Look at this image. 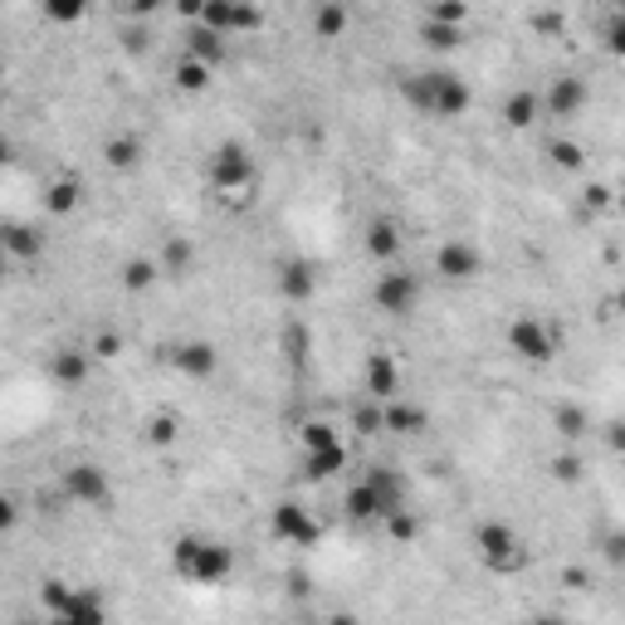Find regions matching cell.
Segmentation results:
<instances>
[{"mask_svg": "<svg viewBox=\"0 0 625 625\" xmlns=\"http://www.w3.org/2000/svg\"><path fill=\"white\" fill-rule=\"evenodd\" d=\"M0 250L10 254V264H29L44 254V234L25 220H0Z\"/></svg>", "mask_w": 625, "mask_h": 625, "instance_id": "obj_16", "label": "cell"}, {"mask_svg": "<svg viewBox=\"0 0 625 625\" xmlns=\"http://www.w3.org/2000/svg\"><path fill=\"white\" fill-rule=\"evenodd\" d=\"M88 377H93V352L88 347H54L49 352V381H54L59 391H78Z\"/></svg>", "mask_w": 625, "mask_h": 625, "instance_id": "obj_13", "label": "cell"}, {"mask_svg": "<svg viewBox=\"0 0 625 625\" xmlns=\"http://www.w3.org/2000/svg\"><path fill=\"white\" fill-rule=\"evenodd\" d=\"M59 494L74 508H98V513H103V508L113 503V479H107V469L93 464V459H74V464L59 474Z\"/></svg>", "mask_w": 625, "mask_h": 625, "instance_id": "obj_8", "label": "cell"}, {"mask_svg": "<svg viewBox=\"0 0 625 625\" xmlns=\"http://www.w3.org/2000/svg\"><path fill=\"white\" fill-rule=\"evenodd\" d=\"M88 10H93V0H39V15L49 25H78Z\"/></svg>", "mask_w": 625, "mask_h": 625, "instance_id": "obj_30", "label": "cell"}, {"mask_svg": "<svg viewBox=\"0 0 625 625\" xmlns=\"http://www.w3.org/2000/svg\"><path fill=\"white\" fill-rule=\"evenodd\" d=\"M205 181L215 195H225L230 205H254V186H259V162L244 142H220L205 156Z\"/></svg>", "mask_w": 625, "mask_h": 625, "instance_id": "obj_3", "label": "cell"}, {"mask_svg": "<svg viewBox=\"0 0 625 625\" xmlns=\"http://www.w3.org/2000/svg\"><path fill=\"white\" fill-rule=\"evenodd\" d=\"M44 605H49V615L64 625H103L107 621V601L93 591V586L44 582Z\"/></svg>", "mask_w": 625, "mask_h": 625, "instance_id": "obj_6", "label": "cell"}, {"mask_svg": "<svg viewBox=\"0 0 625 625\" xmlns=\"http://www.w3.org/2000/svg\"><path fill=\"white\" fill-rule=\"evenodd\" d=\"M88 352H93L98 361H113V357H123V332H113V328H103L93 342H88Z\"/></svg>", "mask_w": 625, "mask_h": 625, "instance_id": "obj_37", "label": "cell"}, {"mask_svg": "<svg viewBox=\"0 0 625 625\" xmlns=\"http://www.w3.org/2000/svg\"><path fill=\"white\" fill-rule=\"evenodd\" d=\"M225 49H230V39L225 35H215L211 25H201V20H191L186 25V44H181V54H191V59H201V64H220L225 59Z\"/></svg>", "mask_w": 625, "mask_h": 625, "instance_id": "obj_22", "label": "cell"}, {"mask_svg": "<svg viewBox=\"0 0 625 625\" xmlns=\"http://www.w3.org/2000/svg\"><path fill=\"white\" fill-rule=\"evenodd\" d=\"M142 156H146V146H142V137H137V132H117V137H107V142H103V162L113 166V171H137Z\"/></svg>", "mask_w": 625, "mask_h": 625, "instance_id": "obj_25", "label": "cell"}, {"mask_svg": "<svg viewBox=\"0 0 625 625\" xmlns=\"http://www.w3.org/2000/svg\"><path fill=\"white\" fill-rule=\"evenodd\" d=\"M605 5H611V10H621V5H625V0H605Z\"/></svg>", "mask_w": 625, "mask_h": 625, "instance_id": "obj_48", "label": "cell"}, {"mask_svg": "<svg viewBox=\"0 0 625 625\" xmlns=\"http://www.w3.org/2000/svg\"><path fill=\"white\" fill-rule=\"evenodd\" d=\"M269 533H273V543H289V547H318L322 543V523L298 503V498H283V503H273Z\"/></svg>", "mask_w": 625, "mask_h": 625, "instance_id": "obj_10", "label": "cell"}, {"mask_svg": "<svg viewBox=\"0 0 625 625\" xmlns=\"http://www.w3.org/2000/svg\"><path fill=\"white\" fill-rule=\"evenodd\" d=\"M273 283H279V298L293 303V308L312 303V293H318V273H312L308 259H283L279 273H273Z\"/></svg>", "mask_w": 625, "mask_h": 625, "instance_id": "obj_15", "label": "cell"}, {"mask_svg": "<svg viewBox=\"0 0 625 625\" xmlns=\"http://www.w3.org/2000/svg\"><path fill=\"white\" fill-rule=\"evenodd\" d=\"M162 5H166V0H123V10H127L132 20H152Z\"/></svg>", "mask_w": 625, "mask_h": 625, "instance_id": "obj_41", "label": "cell"}, {"mask_svg": "<svg viewBox=\"0 0 625 625\" xmlns=\"http://www.w3.org/2000/svg\"><path fill=\"white\" fill-rule=\"evenodd\" d=\"M420 39H425L430 49H439V54H455V49L469 39V25H449V20H425V25H420Z\"/></svg>", "mask_w": 625, "mask_h": 625, "instance_id": "obj_28", "label": "cell"}, {"mask_svg": "<svg viewBox=\"0 0 625 625\" xmlns=\"http://www.w3.org/2000/svg\"><path fill=\"white\" fill-rule=\"evenodd\" d=\"M547 156H552V166H562V171H582L586 166V152L576 142H566V137H552V142H547Z\"/></svg>", "mask_w": 625, "mask_h": 625, "instance_id": "obj_32", "label": "cell"}, {"mask_svg": "<svg viewBox=\"0 0 625 625\" xmlns=\"http://www.w3.org/2000/svg\"><path fill=\"white\" fill-rule=\"evenodd\" d=\"M10 162H15V142H10V137H0V171H5Z\"/></svg>", "mask_w": 625, "mask_h": 625, "instance_id": "obj_46", "label": "cell"}, {"mask_svg": "<svg viewBox=\"0 0 625 625\" xmlns=\"http://www.w3.org/2000/svg\"><path fill=\"white\" fill-rule=\"evenodd\" d=\"M171 361H176V371L191 381H211L215 371H220V352H215L211 342H181V347L171 352Z\"/></svg>", "mask_w": 625, "mask_h": 625, "instance_id": "obj_18", "label": "cell"}, {"mask_svg": "<svg viewBox=\"0 0 625 625\" xmlns=\"http://www.w3.org/2000/svg\"><path fill=\"white\" fill-rule=\"evenodd\" d=\"M5 273H10V254L0 250V283H5Z\"/></svg>", "mask_w": 625, "mask_h": 625, "instance_id": "obj_47", "label": "cell"}, {"mask_svg": "<svg viewBox=\"0 0 625 625\" xmlns=\"http://www.w3.org/2000/svg\"><path fill=\"white\" fill-rule=\"evenodd\" d=\"M342 513H347L352 523H381V498H377V488H371L367 474H361L357 484H347V494H342Z\"/></svg>", "mask_w": 625, "mask_h": 625, "instance_id": "obj_23", "label": "cell"}, {"mask_svg": "<svg viewBox=\"0 0 625 625\" xmlns=\"http://www.w3.org/2000/svg\"><path fill=\"white\" fill-rule=\"evenodd\" d=\"M361 386H367L371 400H391L400 396L406 377H400V361L391 352H367V367H361Z\"/></svg>", "mask_w": 625, "mask_h": 625, "instance_id": "obj_14", "label": "cell"}, {"mask_svg": "<svg viewBox=\"0 0 625 625\" xmlns=\"http://www.w3.org/2000/svg\"><path fill=\"white\" fill-rule=\"evenodd\" d=\"M621 44H625V29H621V10H615L611 25H605V49H611V54H621Z\"/></svg>", "mask_w": 625, "mask_h": 625, "instance_id": "obj_43", "label": "cell"}, {"mask_svg": "<svg viewBox=\"0 0 625 625\" xmlns=\"http://www.w3.org/2000/svg\"><path fill=\"white\" fill-rule=\"evenodd\" d=\"M503 342L523 367H547V361L562 352V332H557V322L537 318V312H518V318L503 328Z\"/></svg>", "mask_w": 625, "mask_h": 625, "instance_id": "obj_5", "label": "cell"}, {"mask_svg": "<svg viewBox=\"0 0 625 625\" xmlns=\"http://www.w3.org/2000/svg\"><path fill=\"white\" fill-rule=\"evenodd\" d=\"M201 25H211L215 35L240 39V35H259L264 29V10L254 0H205Z\"/></svg>", "mask_w": 625, "mask_h": 625, "instance_id": "obj_9", "label": "cell"}, {"mask_svg": "<svg viewBox=\"0 0 625 625\" xmlns=\"http://www.w3.org/2000/svg\"><path fill=\"white\" fill-rule=\"evenodd\" d=\"M557 430H562L566 439H576V435L586 430V416H582L576 406H562V410H557Z\"/></svg>", "mask_w": 625, "mask_h": 625, "instance_id": "obj_38", "label": "cell"}, {"mask_svg": "<svg viewBox=\"0 0 625 625\" xmlns=\"http://www.w3.org/2000/svg\"><path fill=\"white\" fill-rule=\"evenodd\" d=\"M191 259H195L191 240H166L162 254H156V269H162V273H186V269H191Z\"/></svg>", "mask_w": 625, "mask_h": 625, "instance_id": "obj_31", "label": "cell"}, {"mask_svg": "<svg viewBox=\"0 0 625 625\" xmlns=\"http://www.w3.org/2000/svg\"><path fill=\"white\" fill-rule=\"evenodd\" d=\"M381 523H386V533L396 537V543H416V533H420L416 518H410V508H396V513H386Z\"/></svg>", "mask_w": 625, "mask_h": 625, "instance_id": "obj_35", "label": "cell"}, {"mask_svg": "<svg viewBox=\"0 0 625 625\" xmlns=\"http://www.w3.org/2000/svg\"><path fill=\"white\" fill-rule=\"evenodd\" d=\"M479 273H484V254H479V244L445 240L435 250V279L449 283V289H459V283H474Z\"/></svg>", "mask_w": 625, "mask_h": 625, "instance_id": "obj_11", "label": "cell"}, {"mask_svg": "<svg viewBox=\"0 0 625 625\" xmlns=\"http://www.w3.org/2000/svg\"><path fill=\"white\" fill-rule=\"evenodd\" d=\"M234 547L215 543V537H201V533H186L171 543V572L181 576L186 586H220L234 576Z\"/></svg>", "mask_w": 625, "mask_h": 625, "instance_id": "obj_2", "label": "cell"}, {"mask_svg": "<svg viewBox=\"0 0 625 625\" xmlns=\"http://www.w3.org/2000/svg\"><path fill=\"white\" fill-rule=\"evenodd\" d=\"M312 25V39H322V44H332V39H342L352 29V5L347 0H318L308 15Z\"/></svg>", "mask_w": 625, "mask_h": 625, "instance_id": "obj_19", "label": "cell"}, {"mask_svg": "<svg viewBox=\"0 0 625 625\" xmlns=\"http://www.w3.org/2000/svg\"><path fill=\"white\" fill-rule=\"evenodd\" d=\"M381 430H391V435H425L430 416L420 406H410V400L391 396V400H381Z\"/></svg>", "mask_w": 625, "mask_h": 625, "instance_id": "obj_21", "label": "cell"}, {"mask_svg": "<svg viewBox=\"0 0 625 625\" xmlns=\"http://www.w3.org/2000/svg\"><path fill=\"white\" fill-rule=\"evenodd\" d=\"M537 98H543V117H576L586 107V98H591V88H586V78L562 74V78H552Z\"/></svg>", "mask_w": 625, "mask_h": 625, "instance_id": "obj_12", "label": "cell"}, {"mask_svg": "<svg viewBox=\"0 0 625 625\" xmlns=\"http://www.w3.org/2000/svg\"><path fill=\"white\" fill-rule=\"evenodd\" d=\"M176 435H181V420L166 416V410H162V416L146 420V445H171Z\"/></svg>", "mask_w": 625, "mask_h": 625, "instance_id": "obj_33", "label": "cell"}, {"mask_svg": "<svg viewBox=\"0 0 625 625\" xmlns=\"http://www.w3.org/2000/svg\"><path fill=\"white\" fill-rule=\"evenodd\" d=\"M15 527H20V503L5 494V488H0V537L15 533Z\"/></svg>", "mask_w": 625, "mask_h": 625, "instance_id": "obj_40", "label": "cell"}, {"mask_svg": "<svg viewBox=\"0 0 625 625\" xmlns=\"http://www.w3.org/2000/svg\"><path fill=\"white\" fill-rule=\"evenodd\" d=\"M156 279H162V269H156V254H137V259H127L123 273H117V283H123L127 293H146Z\"/></svg>", "mask_w": 625, "mask_h": 625, "instance_id": "obj_29", "label": "cell"}, {"mask_svg": "<svg viewBox=\"0 0 625 625\" xmlns=\"http://www.w3.org/2000/svg\"><path fill=\"white\" fill-rule=\"evenodd\" d=\"M78 205H84V181H78V176H59V181H49V191H44V211L54 215V220L74 215Z\"/></svg>", "mask_w": 625, "mask_h": 625, "instance_id": "obj_26", "label": "cell"}, {"mask_svg": "<svg viewBox=\"0 0 625 625\" xmlns=\"http://www.w3.org/2000/svg\"><path fill=\"white\" fill-rule=\"evenodd\" d=\"M420 293H425V283H420V273L406 269V264H381L377 283H371V303H377L381 312H391V318H410Z\"/></svg>", "mask_w": 625, "mask_h": 625, "instance_id": "obj_7", "label": "cell"}, {"mask_svg": "<svg viewBox=\"0 0 625 625\" xmlns=\"http://www.w3.org/2000/svg\"><path fill=\"white\" fill-rule=\"evenodd\" d=\"M425 20H449V25H469V5L464 0H430Z\"/></svg>", "mask_w": 625, "mask_h": 625, "instance_id": "obj_34", "label": "cell"}, {"mask_svg": "<svg viewBox=\"0 0 625 625\" xmlns=\"http://www.w3.org/2000/svg\"><path fill=\"white\" fill-rule=\"evenodd\" d=\"M201 10H205V0H176V15L191 25V20H201Z\"/></svg>", "mask_w": 625, "mask_h": 625, "instance_id": "obj_45", "label": "cell"}, {"mask_svg": "<svg viewBox=\"0 0 625 625\" xmlns=\"http://www.w3.org/2000/svg\"><path fill=\"white\" fill-rule=\"evenodd\" d=\"M474 557L494 576H518L527 562H533L523 533H518L513 523H503V518H484V523L474 527Z\"/></svg>", "mask_w": 625, "mask_h": 625, "instance_id": "obj_4", "label": "cell"}, {"mask_svg": "<svg viewBox=\"0 0 625 625\" xmlns=\"http://www.w3.org/2000/svg\"><path fill=\"white\" fill-rule=\"evenodd\" d=\"M357 430L361 435H381V400H371V406H357Z\"/></svg>", "mask_w": 625, "mask_h": 625, "instance_id": "obj_39", "label": "cell"}, {"mask_svg": "<svg viewBox=\"0 0 625 625\" xmlns=\"http://www.w3.org/2000/svg\"><path fill=\"white\" fill-rule=\"evenodd\" d=\"M332 439H337V430H332L328 420H308V425L298 430V445L303 449H322V445H332Z\"/></svg>", "mask_w": 625, "mask_h": 625, "instance_id": "obj_36", "label": "cell"}, {"mask_svg": "<svg viewBox=\"0 0 625 625\" xmlns=\"http://www.w3.org/2000/svg\"><path fill=\"white\" fill-rule=\"evenodd\" d=\"M211 74H215L211 64L181 54V59H176V68H171V84H176V93H205V88H211Z\"/></svg>", "mask_w": 625, "mask_h": 625, "instance_id": "obj_27", "label": "cell"}, {"mask_svg": "<svg viewBox=\"0 0 625 625\" xmlns=\"http://www.w3.org/2000/svg\"><path fill=\"white\" fill-rule=\"evenodd\" d=\"M283 342H289V357H303V347H308V328H303V322H293V328L283 332Z\"/></svg>", "mask_w": 625, "mask_h": 625, "instance_id": "obj_42", "label": "cell"}, {"mask_svg": "<svg viewBox=\"0 0 625 625\" xmlns=\"http://www.w3.org/2000/svg\"><path fill=\"white\" fill-rule=\"evenodd\" d=\"M400 98L416 107L420 117H435V123H455L459 113H469L474 93L455 68H420V74L400 78Z\"/></svg>", "mask_w": 625, "mask_h": 625, "instance_id": "obj_1", "label": "cell"}, {"mask_svg": "<svg viewBox=\"0 0 625 625\" xmlns=\"http://www.w3.org/2000/svg\"><path fill=\"white\" fill-rule=\"evenodd\" d=\"M537 117H543V98H537V88H518V93L503 98V123L508 127L527 132V127H537Z\"/></svg>", "mask_w": 625, "mask_h": 625, "instance_id": "obj_24", "label": "cell"}, {"mask_svg": "<svg viewBox=\"0 0 625 625\" xmlns=\"http://www.w3.org/2000/svg\"><path fill=\"white\" fill-rule=\"evenodd\" d=\"M342 469H347V445H342V439H332V445H322V449H303V479H308V484H328Z\"/></svg>", "mask_w": 625, "mask_h": 625, "instance_id": "obj_20", "label": "cell"}, {"mask_svg": "<svg viewBox=\"0 0 625 625\" xmlns=\"http://www.w3.org/2000/svg\"><path fill=\"white\" fill-rule=\"evenodd\" d=\"M552 474H557V479H566V484H572V479L582 474V464H576V455H562V459H552Z\"/></svg>", "mask_w": 625, "mask_h": 625, "instance_id": "obj_44", "label": "cell"}, {"mask_svg": "<svg viewBox=\"0 0 625 625\" xmlns=\"http://www.w3.org/2000/svg\"><path fill=\"white\" fill-rule=\"evenodd\" d=\"M361 244H367V254L377 264H396L400 259V220L396 215H377V220L367 225V234H361Z\"/></svg>", "mask_w": 625, "mask_h": 625, "instance_id": "obj_17", "label": "cell"}]
</instances>
